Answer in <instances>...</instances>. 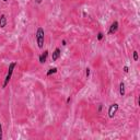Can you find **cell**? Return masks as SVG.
<instances>
[{
  "label": "cell",
  "instance_id": "obj_1",
  "mask_svg": "<svg viewBox=\"0 0 140 140\" xmlns=\"http://www.w3.org/2000/svg\"><path fill=\"white\" fill-rule=\"evenodd\" d=\"M36 40H37V44H38V47L42 48L44 44V31L43 29H38L36 33Z\"/></svg>",
  "mask_w": 140,
  "mask_h": 140
},
{
  "label": "cell",
  "instance_id": "obj_2",
  "mask_svg": "<svg viewBox=\"0 0 140 140\" xmlns=\"http://www.w3.org/2000/svg\"><path fill=\"white\" fill-rule=\"evenodd\" d=\"M14 67H15V64H14V63L10 64V66H9V71H8V74H7L6 80H4V83H3V88L8 84V82H9V81H10V79H11V76H12V72H13V69H14Z\"/></svg>",
  "mask_w": 140,
  "mask_h": 140
},
{
  "label": "cell",
  "instance_id": "obj_3",
  "mask_svg": "<svg viewBox=\"0 0 140 140\" xmlns=\"http://www.w3.org/2000/svg\"><path fill=\"white\" fill-rule=\"evenodd\" d=\"M118 110V105L117 104H113L111 107H110V111H108V116L111 118H113L114 117V115L116 114V112H117Z\"/></svg>",
  "mask_w": 140,
  "mask_h": 140
},
{
  "label": "cell",
  "instance_id": "obj_4",
  "mask_svg": "<svg viewBox=\"0 0 140 140\" xmlns=\"http://www.w3.org/2000/svg\"><path fill=\"white\" fill-rule=\"evenodd\" d=\"M117 29H118V23H117V22H114L113 24H112L111 29H110V34H113V33H115V32L117 31Z\"/></svg>",
  "mask_w": 140,
  "mask_h": 140
},
{
  "label": "cell",
  "instance_id": "obj_5",
  "mask_svg": "<svg viewBox=\"0 0 140 140\" xmlns=\"http://www.w3.org/2000/svg\"><path fill=\"white\" fill-rule=\"evenodd\" d=\"M60 56V49L59 48H56L55 52L53 53V60H57Z\"/></svg>",
  "mask_w": 140,
  "mask_h": 140
},
{
  "label": "cell",
  "instance_id": "obj_6",
  "mask_svg": "<svg viewBox=\"0 0 140 140\" xmlns=\"http://www.w3.org/2000/svg\"><path fill=\"white\" fill-rule=\"evenodd\" d=\"M47 56H48V52H47V50H45L44 54L40 57V61H41L42 64H44V63L46 61V58H47Z\"/></svg>",
  "mask_w": 140,
  "mask_h": 140
},
{
  "label": "cell",
  "instance_id": "obj_7",
  "mask_svg": "<svg viewBox=\"0 0 140 140\" xmlns=\"http://www.w3.org/2000/svg\"><path fill=\"white\" fill-rule=\"evenodd\" d=\"M6 24H7V19H6V17H4V15H1V17H0V26L4 27V26H6Z\"/></svg>",
  "mask_w": 140,
  "mask_h": 140
},
{
  "label": "cell",
  "instance_id": "obj_8",
  "mask_svg": "<svg viewBox=\"0 0 140 140\" xmlns=\"http://www.w3.org/2000/svg\"><path fill=\"white\" fill-rule=\"evenodd\" d=\"M119 88H120V90H119V93H120V95H124L125 94V84H124V83L122 82V83H120V85H119Z\"/></svg>",
  "mask_w": 140,
  "mask_h": 140
},
{
  "label": "cell",
  "instance_id": "obj_9",
  "mask_svg": "<svg viewBox=\"0 0 140 140\" xmlns=\"http://www.w3.org/2000/svg\"><path fill=\"white\" fill-rule=\"evenodd\" d=\"M56 71H57V68H53V69H50L49 71L47 72V76H50V74H52V73H55Z\"/></svg>",
  "mask_w": 140,
  "mask_h": 140
},
{
  "label": "cell",
  "instance_id": "obj_10",
  "mask_svg": "<svg viewBox=\"0 0 140 140\" xmlns=\"http://www.w3.org/2000/svg\"><path fill=\"white\" fill-rule=\"evenodd\" d=\"M134 59L135 60H138V54H137V52H134Z\"/></svg>",
  "mask_w": 140,
  "mask_h": 140
},
{
  "label": "cell",
  "instance_id": "obj_11",
  "mask_svg": "<svg viewBox=\"0 0 140 140\" xmlns=\"http://www.w3.org/2000/svg\"><path fill=\"white\" fill-rule=\"evenodd\" d=\"M102 38H103V34L99 33V35H97V40H102Z\"/></svg>",
  "mask_w": 140,
  "mask_h": 140
},
{
  "label": "cell",
  "instance_id": "obj_12",
  "mask_svg": "<svg viewBox=\"0 0 140 140\" xmlns=\"http://www.w3.org/2000/svg\"><path fill=\"white\" fill-rule=\"evenodd\" d=\"M1 138H2V127L0 125V140H1Z\"/></svg>",
  "mask_w": 140,
  "mask_h": 140
},
{
  "label": "cell",
  "instance_id": "obj_13",
  "mask_svg": "<svg viewBox=\"0 0 140 140\" xmlns=\"http://www.w3.org/2000/svg\"><path fill=\"white\" fill-rule=\"evenodd\" d=\"M89 74H90V69H87V77H89Z\"/></svg>",
  "mask_w": 140,
  "mask_h": 140
},
{
  "label": "cell",
  "instance_id": "obj_14",
  "mask_svg": "<svg viewBox=\"0 0 140 140\" xmlns=\"http://www.w3.org/2000/svg\"><path fill=\"white\" fill-rule=\"evenodd\" d=\"M124 71L127 72V71H128V67H124Z\"/></svg>",
  "mask_w": 140,
  "mask_h": 140
},
{
  "label": "cell",
  "instance_id": "obj_15",
  "mask_svg": "<svg viewBox=\"0 0 140 140\" xmlns=\"http://www.w3.org/2000/svg\"><path fill=\"white\" fill-rule=\"evenodd\" d=\"M3 1H7V0H3Z\"/></svg>",
  "mask_w": 140,
  "mask_h": 140
}]
</instances>
